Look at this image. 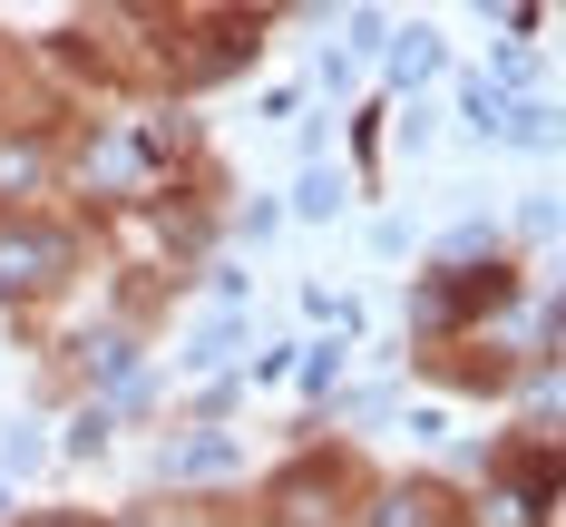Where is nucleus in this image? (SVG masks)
<instances>
[{"label":"nucleus","mask_w":566,"mask_h":527,"mask_svg":"<svg viewBox=\"0 0 566 527\" xmlns=\"http://www.w3.org/2000/svg\"><path fill=\"white\" fill-rule=\"evenodd\" d=\"M50 264H59V244H10V254H0V284H40Z\"/></svg>","instance_id":"f257e3e1"}]
</instances>
